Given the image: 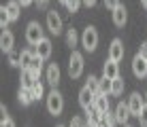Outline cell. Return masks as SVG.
Returning <instances> with one entry per match:
<instances>
[{"label":"cell","mask_w":147,"mask_h":127,"mask_svg":"<svg viewBox=\"0 0 147 127\" xmlns=\"http://www.w3.org/2000/svg\"><path fill=\"white\" fill-rule=\"evenodd\" d=\"M47 110H49V114H53V116L62 114V110H64V98H62V93H60L58 89L49 91V95H47Z\"/></svg>","instance_id":"obj_1"},{"label":"cell","mask_w":147,"mask_h":127,"mask_svg":"<svg viewBox=\"0 0 147 127\" xmlns=\"http://www.w3.org/2000/svg\"><path fill=\"white\" fill-rule=\"evenodd\" d=\"M81 45H83V49L88 51V53L96 51V47H98V32H96L94 25H88V28L83 30V34H81Z\"/></svg>","instance_id":"obj_2"},{"label":"cell","mask_w":147,"mask_h":127,"mask_svg":"<svg viewBox=\"0 0 147 127\" xmlns=\"http://www.w3.org/2000/svg\"><path fill=\"white\" fill-rule=\"evenodd\" d=\"M68 74H70V78H79V76L83 74V55H81L79 51H73V53H70Z\"/></svg>","instance_id":"obj_3"},{"label":"cell","mask_w":147,"mask_h":127,"mask_svg":"<svg viewBox=\"0 0 147 127\" xmlns=\"http://www.w3.org/2000/svg\"><path fill=\"white\" fill-rule=\"evenodd\" d=\"M43 38L45 36H43V28H40V23L38 21H30L28 28H26V40H28V45L36 47Z\"/></svg>","instance_id":"obj_4"},{"label":"cell","mask_w":147,"mask_h":127,"mask_svg":"<svg viewBox=\"0 0 147 127\" xmlns=\"http://www.w3.org/2000/svg\"><path fill=\"white\" fill-rule=\"evenodd\" d=\"M47 30L53 36H58L62 32V19H60V15L55 11H47Z\"/></svg>","instance_id":"obj_5"},{"label":"cell","mask_w":147,"mask_h":127,"mask_svg":"<svg viewBox=\"0 0 147 127\" xmlns=\"http://www.w3.org/2000/svg\"><path fill=\"white\" fill-rule=\"evenodd\" d=\"M132 72H134V76H139V78H145L147 76V59L139 53H136L134 59H132Z\"/></svg>","instance_id":"obj_6"},{"label":"cell","mask_w":147,"mask_h":127,"mask_svg":"<svg viewBox=\"0 0 147 127\" xmlns=\"http://www.w3.org/2000/svg\"><path fill=\"white\" fill-rule=\"evenodd\" d=\"M15 47V36L11 30H2V34H0V49L4 51V53H11Z\"/></svg>","instance_id":"obj_7"},{"label":"cell","mask_w":147,"mask_h":127,"mask_svg":"<svg viewBox=\"0 0 147 127\" xmlns=\"http://www.w3.org/2000/svg\"><path fill=\"white\" fill-rule=\"evenodd\" d=\"M126 104H128L130 112L139 116V112H141V110H143V106H145V100L141 98V93H136V91H134V93H132V95H130V98H128V102H126Z\"/></svg>","instance_id":"obj_8"},{"label":"cell","mask_w":147,"mask_h":127,"mask_svg":"<svg viewBox=\"0 0 147 127\" xmlns=\"http://www.w3.org/2000/svg\"><path fill=\"white\" fill-rule=\"evenodd\" d=\"M121 57H124V43L119 38H115V40H111V47H109V59L119 62Z\"/></svg>","instance_id":"obj_9"},{"label":"cell","mask_w":147,"mask_h":127,"mask_svg":"<svg viewBox=\"0 0 147 127\" xmlns=\"http://www.w3.org/2000/svg\"><path fill=\"white\" fill-rule=\"evenodd\" d=\"M51 49H53V45H51V40L49 38H43L40 43L34 47V53L38 55V57H43V59H47L49 55H51Z\"/></svg>","instance_id":"obj_10"},{"label":"cell","mask_w":147,"mask_h":127,"mask_svg":"<svg viewBox=\"0 0 147 127\" xmlns=\"http://www.w3.org/2000/svg\"><path fill=\"white\" fill-rule=\"evenodd\" d=\"M94 100H96V93H92L88 87H83L79 91V104H81V108H90V106H94Z\"/></svg>","instance_id":"obj_11"},{"label":"cell","mask_w":147,"mask_h":127,"mask_svg":"<svg viewBox=\"0 0 147 127\" xmlns=\"http://www.w3.org/2000/svg\"><path fill=\"white\" fill-rule=\"evenodd\" d=\"M85 114H88V119H85V125H88V127L100 125V119H102V114L96 110V106H90V108H85Z\"/></svg>","instance_id":"obj_12"},{"label":"cell","mask_w":147,"mask_h":127,"mask_svg":"<svg viewBox=\"0 0 147 127\" xmlns=\"http://www.w3.org/2000/svg\"><path fill=\"white\" fill-rule=\"evenodd\" d=\"M130 108H128V104H124V102H119L117 104V108H115V116H117V123L121 125H126L128 123V119H130Z\"/></svg>","instance_id":"obj_13"},{"label":"cell","mask_w":147,"mask_h":127,"mask_svg":"<svg viewBox=\"0 0 147 127\" xmlns=\"http://www.w3.org/2000/svg\"><path fill=\"white\" fill-rule=\"evenodd\" d=\"M19 80H22V87H26V89H32V87H34V83L38 80V76L34 74L30 68H26V70H22V78H19Z\"/></svg>","instance_id":"obj_14"},{"label":"cell","mask_w":147,"mask_h":127,"mask_svg":"<svg viewBox=\"0 0 147 127\" xmlns=\"http://www.w3.org/2000/svg\"><path fill=\"white\" fill-rule=\"evenodd\" d=\"M47 83L51 85L53 89L58 87V83H60V68H58V64H49L47 66Z\"/></svg>","instance_id":"obj_15"},{"label":"cell","mask_w":147,"mask_h":127,"mask_svg":"<svg viewBox=\"0 0 147 127\" xmlns=\"http://www.w3.org/2000/svg\"><path fill=\"white\" fill-rule=\"evenodd\" d=\"M102 76H107V78H117L119 76V66L117 62H113V59H109L107 64H105V68H102Z\"/></svg>","instance_id":"obj_16"},{"label":"cell","mask_w":147,"mask_h":127,"mask_svg":"<svg viewBox=\"0 0 147 127\" xmlns=\"http://www.w3.org/2000/svg\"><path fill=\"white\" fill-rule=\"evenodd\" d=\"M126 19H128V13H126V7H124V4L115 7V9H113V23L117 25V28H121V25L126 23Z\"/></svg>","instance_id":"obj_17"},{"label":"cell","mask_w":147,"mask_h":127,"mask_svg":"<svg viewBox=\"0 0 147 127\" xmlns=\"http://www.w3.org/2000/svg\"><path fill=\"white\" fill-rule=\"evenodd\" d=\"M4 9H7V13H9V17H11V21L19 19V13H22V4H19V0H9V2L4 4Z\"/></svg>","instance_id":"obj_18"},{"label":"cell","mask_w":147,"mask_h":127,"mask_svg":"<svg viewBox=\"0 0 147 127\" xmlns=\"http://www.w3.org/2000/svg\"><path fill=\"white\" fill-rule=\"evenodd\" d=\"M17 100H19V104L22 106H30L34 100V93H32V89H26V87H22L19 89V93H17Z\"/></svg>","instance_id":"obj_19"},{"label":"cell","mask_w":147,"mask_h":127,"mask_svg":"<svg viewBox=\"0 0 147 127\" xmlns=\"http://www.w3.org/2000/svg\"><path fill=\"white\" fill-rule=\"evenodd\" d=\"M94 106H96V110H98L100 114H105L109 110V98L105 93H98V95H96V100H94Z\"/></svg>","instance_id":"obj_20"},{"label":"cell","mask_w":147,"mask_h":127,"mask_svg":"<svg viewBox=\"0 0 147 127\" xmlns=\"http://www.w3.org/2000/svg\"><path fill=\"white\" fill-rule=\"evenodd\" d=\"M121 93H124V78L117 76L111 80V95H121Z\"/></svg>","instance_id":"obj_21"},{"label":"cell","mask_w":147,"mask_h":127,"mask_svg":"<svg viewBox=\"0 0 147 127\" xmlns=\"http://www.w3.org/2000/svg\"><path fill=\"white\" fill-rule=\"evenodd\" d=\"M115 123H117V116H115V112H109V110L100 119V125L102 127H115Z\"/></svg>","instance_id":"obj_22"},{"label":"cell","mask_w":147,"mask_h":127,"mask_svg":"<svg viewBox=\"0 0 147 127\" xmlns=\"http://www.w3.org/2000/svg\"><path fill=\"white\" fill-rule=\"evenodd\" d=\"M43 62H45V59L34 53V59H32V64H30V70H32L36 76H40V72H43Z\"/></svg>","instance_id":"obj_23"},{"label":"cell","mask_w":147,"mask_h":127,"mask_svg":"<svg viewBox=\"0 0 147 127\" xmlns=\"http://www.w3.org/2000/svg\"><path fill=\"white\" fill-rule=\"evenodd\" d=\"M85 87L92 91V93L98 95V93H100V78H96V76H88V83H85Z\"/></svg>","instance_id":"obj_24"},{"label":"cell","mask_w":147,"mask_h":127,"mask_svg":"<svg viewBox=\"0 0 147 127\" xmlns=\"http://www.w3.org/2000/svg\"><path fill=\"white\" fill-rule=\"evenodd\" d=\"M77 40H79V34H77V30L70 25V28L66 30V45H68V47H75Z\"/></svg>","instance_id":"obj_25"},{"label":"cell","mask_w":147,"mask_h":127,"mask_svg":"<svg viewBox=\"0 0 147 127\" xmlns=\"http://www.w3.org/2000/svg\"><path fill=\"white\" fill-rule=\"evenodd\" d=\"M32 59H34V53H32V51H30V49L22 51V70L30 68V64H32Z\"/></svg>","instance_id":"obj_26"},{"label":"cell","mask_w":147,"mask_h":127,"mask_svg":"<svg viewBox=\"0 0 147 127\" xmlns=\"http://www.w3.org/2000/svg\"><path fill=\"white\" fill-rule=\"evenodd\" d=\"M9 64L11 66H15V68H22V53H17V51H11L9 53Z\"/></svg>","instance_id":"obj_27"},{"label":"cell","mask_w":147,"mask_h":127,"mask_svg":"<svg viewBox=\"0 0 147 127\" xmlns=\"http://www.w3.org/2000/svg\"><path fill=\"white\" fill-rule=\"evenodd\" d=\"M11 23V17H9V13H7V9H4V4L0 7V28L2 30H7V25Z\"/></svg>","instance_id":"obj_28"},{"label":"cell","mask_w":147,"mask_h":127,"mask_svg":"<svg viewBox=\"0 0 147 127\" xmlns=\"http://www.w3.org/2000/svg\"><path fill=\"white\" fill-rule=\"evenodd\" d=\"M100 93H105V95L111 93V78H107V76L100 78Z\"/></svg>","instance_id":"obj_29"},{"label":"cell","mask_w":147,"mask_h":127,"mask_svg":"<svg viewBox=\"0 0 147 127\" xmlns=\"http://www.w3.org/2000/svg\"><path fill=\"white\" fill-rule=\"evenodd\" d=\"M32 93H34V98H36V100H40V98H43V93H45V87H43V83H40V80H36V83H34V87H32Z\"/></svg>","instance_id":"obj_30"},{"label":"cell","mask_w":147,"mask_h":127,"mask_svg":"<svg viewBox=\"0 0 147 127\" xmlns=\"http://www.w3.org/2000/svg\"><path fill=\"white\" fill-rule=\"evenodd\" d=\"M83 2V0H68L66 2V9H68V13L73 15V13H77L79 11V4Z\"/></svg>","instance_id":"obj_31"},{"label":"cell","mask_w":147,"mask_h":127,"mask_svg":"<svg viewBox=\"0 0 147 127\" xmlns=\"http://www.w3.org/2000/svg\"><path fill=\"white\" fill-rule=\"evenodd\" d=\"M139 123H141V127H147V104L143 106V110L139 112Z\"/></svg>","instance_id":"obj_32"},{"label":"cell","mask_w":147,"mask_h":127,"mask_svg":"<svg viewBox=\"0 0 147 127\" xmlns=\"http://www.w3.org/2000/svg\"><path fill=\"white\" fill-rule=\"evenodd\" d=\"M68 127H88L83 123V119H81V116H73V119H70V125Z\"/></svg>","instance_id":"obj_33"},{"label":"cell","mask_w":147,"mask_h":127,"mask_svg":"<svg viewBox=\"0 0 147 127\" xmlns=\"http://www.w3.org/2000/svg\"><path fill=\"white\" fill-rule=\"evenodd\" d=\"M105 7H107V9H111V11H113L115 7H119V0H105Z\"/></svg>","instance_id":"obj_34"},{"label":"cell","mask_w":147,"mask_h":127,"mask_svg":"<svg viewBox=\"0 0 147 127\" xmlns=\"http://www.w3.org/2000/svg\"><path fill=\"white\" fill-rule=\"evenodd\" d=\"M0 127H15V121L9 116V119H2V123H0Z\"/></svg>","instance_id":"obj_35"},{"label":"cell","mask_w":147,"mask_h":127,"mask_svg":"<svg viewBox=\"0 0 147 127\" xmlns=\"http://www.w3.org/2000/svg\"><path fill=\"white\" fill-rule=\"evenodd\" d=\"M34 2H36L38 9H45V7H47V0H34Z\"/></svg>","instance_id":"obj_36"},{"label":"cell","mask_w":147,"mask_h":127,"mask_svg":"<svg viewBox=\"0 0 147 127\" xmlns=\"http://www.w3.org/2000/svg\"><path fill=\"white\" fill-rule=\"evenodd\" d=\"M139 55H143V57L147 55V43H145V45H141V51H139Z\"/></svg>","instance_id":"obj_37"},{"label":"cell","mask_w":147,"mask_h":127,"mask_svg":"<svg viewBox=\"0 0 147 127\" xmlns=\"http://www.w3.org/2000/svg\"><path fill=\"white\" fill-rule=\"evenodd\" d=\"M34 0H19V4H22V7H28V4H32Z\"/></svg>","instance_id":"obj_38"},{"label":"cell","mask_w":147,"mask_h":127,"mask_svg":"<svg viewBox=\"0 0 147 127\" xmlns=\"http://www.w3.org/2000/svg\"><path fill=\"white\" fill-rule=\"evenodd\" d=\"M83 4H85V7H94L96 0H83Z\"/></svg>","instance_id":"obj_39"},{"label":"cell","mask_w":147,"mask_h":127,"mask_svg":"<svg viewBox=\"0 0 147 127\" xmlns=\"http://www.w3.org/2000/svg\"><path fill=\"white\" fill-rule=\"evenodd\" d=\"M141 4H143V7L147 9V0H141Z\"/></svg>","instance_id":"obj_40"},{"label":"cell","mask_w":147,"mask_h":127,"mask_svg":"<svg viewBox=\"0 0 147 127\" xmlns=\"http://www.w3.org/2000/svg\"><path fill=\"white\" fill-rule=\"evenodd\" d=\"M58 2H62V4H66V2H68V0H58Z\"/></svg>","instance_id":"obj_41"},{"label":"cell","mask_w":147,"mask_h":127,"mask_svg":"<svg viewBox=\"0 0 147 127\" xmlns=\"http://www.w3.org/2000/svg\"><path fill=\"white\" fill-rule=\"evenodd\" d=\"M124 127H132V125H128V123H126V125H124Z\"/></svg>","instance_id":"obj_42"},{"label":"cell","mask_w":147,"mask_h":127,"mask_svg":"<svg viewBox=\"0 0 147 127\" xmlns=\"http://www.w3.org/2000/svg\"><path fill=\"white\" fill-rule=\"evenodd\" d=\"M145 104H147V93H145Z\"/></svg>","instance_id":"obj_43"},{"label":"cell","mask_w":147,"mask_h":127,"mask_svg":"<svg viewBox=\"0 0 147 127\" xmlns=\"http://www.w3.org/2000/svg\"><path fill=\"white\" fill-rule=\"evenodd\" d=\"M55 127H64V125H55Z\"/></svg>","instance_id":"obj_44"},{"label":"cell","mask_w":147,"mask_h":127,"mask_svg":"<svg viewBox=\"0 0 147 127\" xmlns=\"http://www.w3.org/2000/svg\"><path fill=\"white\" fill-rule=\"evenodd\" d=\"M145 59H147V55H145Z\"/></svg>","instance_id":"obj_45"}]
</instances>
